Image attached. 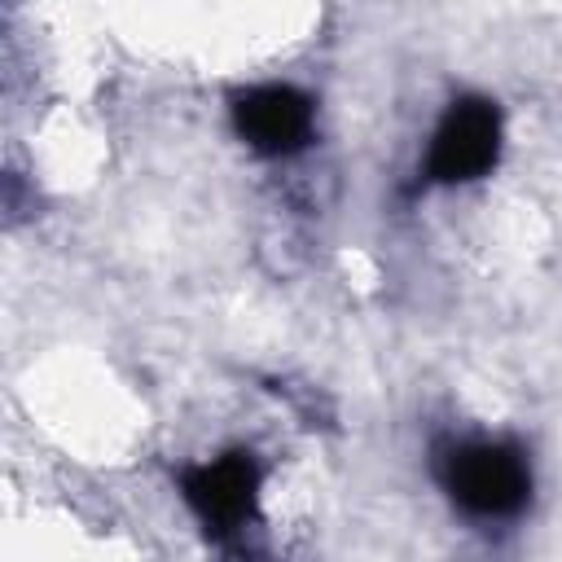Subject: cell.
<instances>
[{
    "label": "cell",
    "mask_w": 562,
    "mask_h": 562,
    "mask_svg": "<svg viewBox=\"0 0 562 562\" xmlns=\"http://www.w3.org/2000/svg\"><path fill=\"white\" fill-rule=\"evenodd\" d=\"M501 149V114L483 97H461L443 114L430 154H426V180L435 184H465L492 171Z\"/></svg>",
    "instance_id": "7a4b0ae2"
},
{
    "label": "cell",
    "mask_w": 562,
    "mask_h": 562,
    "mask_svg": "<svg viewBox=\"0 0 562 562\" xmlns=\"http://www.w3.org/2000/svg\"><path fill=\"white\" fill-rule=\"evenodd\" d=\"M233 127L237 136L268 158L294 154L307 145L312 136V101L299 88L285 83H268V88H250L233 101Z\"/></svg>",
    "instance_id": "3957f363"
},
{
    "label": "cell",
    "mask_w": 562,
    "mask_h": 562,
    "mask_svg": "<svg viewBox=\"0 0 562 562\" xmlns=\"http://www.w3.org/2000/svg\"><path fill=\"white\" fill-rule=\"evenodd\" d=\"M448 501L470 518H514L531 501V461L505 439H461L435 461Z\"/></svg>",
    "instance_id": "6da1fadb"
},
{
    "label": "cell",
    "mask_w": 562,
    "mask_h": 562,
    "mask_svg": "<svg viewBox=\"0 0 562 562\" xmlns=\"http://www.w3.org/2000/svg\"><path fill=\"white\" fill-rule=\"evenodd\" d=\"M255 487H259V465L250 452H228L184 474V496L206 522V531H233L250 514Z\"/></svg>",
    "instance_id": "277c9868"
}]
</instances>
